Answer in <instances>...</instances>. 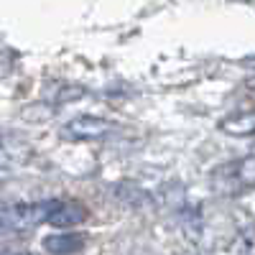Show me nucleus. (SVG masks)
I'll list each match as a JSON object with an SVG mask.
<instances>
[{"instance_id": "f257e3e1", "label": "nucleus", "mask_w": 255, "mask_h": 255, "mask_svg": "<svg viewBox=\"0 0 255 255\" xmlns=\"http://www.w3.org/2000/svg\"><path fill=\"white\" fill-rule=\"evenodd\" d=\"M212 184L220 191H227V194H240V191L255 189V156H245L240 161L215 168Z\"/></svg>"}, {"instance_id": "f03ea898", "label": "nucleus", "mask_w": 255, "mask_h": 255, "mask_svg": "<svg viewBox=\"0 0 255 255\" xmlns=\"http://www.w3.org/2000/svg\"><path fill=\"white\" fill-rule=\"evenodd\" d=\"M46 217V202L36 204H8L0 209V230L5 232H28Z\"/></svg>"}, {"instance_id": "7ed1b4c3", "label": "nucleus", "mask_w": 255, "mask_h": 255, "mask_svg": "<svg viewBox=\"0 0 255 255\" xmlns=\"http://www.w3.org/2000/svg\"><path fill=\"white\" fill-rule=\"evenodd\" d=\"M113 130L115 125L110 120L95 118V115H79L61 128V138L64 140H100L105 135H110Z\"/></svg>"}, {"instance_id": "20e7f679", "label": "nucleus", "mask_w": 255, "mask_h": 255, "mask_svg": "<svg viewBox=\"0 0 255 255\" xmlns=\"http://www.w3.org/2000/svg\"><path fill=\"white\" fill-rule=\"evenodd\" d=\"M87 207L77 199H46V217L44 222L54 225V227H77L87 220Z\"/></svg>"}, {"instance_id": "39448f33", "label": "nucleus", "mask_w": 255, "mask_h": 255, "mask_svg": "<svg viewBox=\"0 0 255 255\" xmlns=\"http://www.w3.org/2000/svg\"><path fill=\"white\" fill-rule=\"evenodd\" d=\"M217 128L230 138H250V135H255V110L227 115L217 123Z\"/></svg>"}, {"instance_id": "423d86ee", "label": "nucleus", "mask_w": 255, "mask_h": 255, "mask_svg": "<svg viewBox=\"0 0 255 255\" xmlns=\"http://www.w3.org/2000/svg\"><path fill=\"white\" fill-rule=\"evenodd\" d=\"M44 250L56 253V255L79 253V250H84V235L82 232H56V235L44 238Z\"/></svg>"}, {"instance_id": "0eeeda50", "label": "nucleus", "mask_w": 255, "mask_h": 255, "mask_svg": "<svg viewBox=\"0 0 255 255\" xmlns=\"http://www.w3.org/2000/svg\"><path fill=\"white\" fill-rule=\"evenodd\" d=\"M235 222H238L235 245H232L230 250H235V253H255V220H250L245 212H238Z\"/></svg>"}, {"instance_id": "6e6552de", "label": "nucleus", "mask_w": 255, "mask_h": 255, "mask_svg": "<svg viewBox=\"0 0 255 255\" xmlns=\"http://www.w3.org/2000/svg\"><path fill=\"white\" fill-rule=\"evenodd\" d=\"M28 158V145L20 143L13 135H0V168L3 166H13Z\"/></svg>"}]
</instances>
